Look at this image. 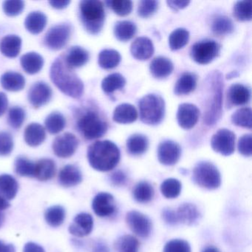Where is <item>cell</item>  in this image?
<instances>
[{"mask_svg":"<svg viewBox=\"0 0 252 252\" xmlns=\"http://www.w3.org/2000/svg\"><path fill=\"white\" fill-rule=\"evenodd\" d=\"M111 181L116 186H122L126 181V176L122 171H117L112 175Z\"/></svg>","mask_w":252,"mask_h":252,"instance_id":"9f6ffc18","label":"cell"},{"mask_svg":"<svg viewBox=\"0 0 252 252\" xmlns=\"http://www.w3.org/2000/svg\"><path fill=\"white\" fill-rule=\"evenodd\" d=\"M52 97V90L45 82H37L29 90V100L34 108H39L49 102Z\"/></svg>","mask_w":252,"mask_h":252,"instance_id":"9a60e30c","label":"cell"},{"mask_svg":"<svg viewBox=\"0 0 252 252\" xmlns=\"http://www.w3.org/2000/svg\"><path fill=\"white\" fill-rule=\"evenodd\" d=\"M79 132L88 140L101 138L107 131V124L96 112L88 110L77 122Z\"/></svg>","mask_w":252,"mask_h":252,"instance_id":"8992f818","label":"cell"},{"mask_svg":"<svg viewBox=\"0 0 252 252\" xmlns=\"http://www.w3.org/2000/svg\"><path fill=\"white\" fill-rule=\"evenodd\" d=\"M197 77L194 73H184L177 81L174 88V93L177 95L189 94L197 86Z\"/></svg>","mask_w":252,"mask_h":252,"instance_id":"f546056e","label":"cell"},{"mask_svg":"<svg viewBox=\"0 0 252 252\" xmlns=\"http://www.w3.org/2000/svg\"><path fill=\"white\" fill-rule=\"evenodd\" d=\"M158 8V2L154 0L141 1L138 5V14L142 18H148L155 14Z\"/></svg>","mask_w":252,"mask_h":252,"instance_id":"681fc988","label":"cell"},{"mask_svg":"<svg viewBox=\"0 0 252 252\" xmlns=\"http://www.w3.org/2000/svg\"><path fill=\"white\" fill-rule=\"evenodd\" d=\"M154 51L153 42L147 37L137 38L130 47L132 57L140 61H145L151 58Z\"/></svg>","mask_w":252,"mask_h":252,"instance_id":"ac0fdd59","label":"cell"},{"mask_svg":"<svg viewBox=\"0 0 252 252\" xmlns=\"http://www.w3.org/2000/svg\"><path fill=\"white\" fill-rule=\"evenodd\" d=\"M0 82L4 89L11 92L22 91L26 86L24 76L16 72H7L4 73L1 76Z\"/></svg>","mask_w":252,"mask_h":252,"instance_id":"484cf974","label":"cell"},{"mask_svg":"<svg viewBox=\"0 0 252 252\" xmlns=\"http://www.w3.org/2000/svg\"><path fill=\"white\" fill-rule=\"evenodd\" d=\"M10 207V203L4 197H0V212H3Z\"/></svg>","mask_w":252,"mask_h":252,"instance_id":"be15d7a7","label":"cell"},{"mask_svg":"<svg viewBox=\"0 0 252 252\" xmlns=\"http://www.w3.org/2000/svg\"><path fill=\"white\" fill-rule=\"evenodd\" d=\"M15 171L20 176L34 178L35 163L27 158L20 156L15 160Z\"/></svg>","mask_w":252,"mask_h":252,"instance_id":"f6af8a7d","label":"cell"},{"mask_svg":"<svg viewBox=\"0 0 252 252\" xmlns=\"http://www.w3.org/2000/svg\"><path fill=\"white\" fill-rule=\"evenodd\" d=\"M14 150V140L11 134L0 132V156H9Z\"/></svg>","mask_w":252,"mask_h":252,"instance_id":"816d5d0a","label":"cell"},{"mask_svg":"<svg viewBox=\"0 0 252 252\" xmlns=\"http://www.w3.org/2000/svg\"><path fill=\"white\" fill-rule=\"evenodd\" d=\"M209 98L204 113V123L214 126L222 115L223 80L221 73L215 71L209 76Z\"/></svg>","mask_w":252,"mask_h":252,"instance_id":"3957f363","label":"cell"},{"mask_svg":"<svg viewBox=\"0 0 252 252\" xmlns=\"http://www.w3.org/2000/svg\"><path fill=\"white\" fill-rule=\"evenodd\" d=\"M4 214L2 213V212H0V227L2 225V224L4 222Z\"/></svg>","mask_w":252,"mask_h":252,"instance_id":"03108f58","label":"cell"},{"mask_svg":"<svg viewBox=\"0 0 252 252\" xmlns=\"http://www.w3.org/2000/svg\"><path fill=\"white\" fill-rule=\"evenodd\" d=\"M149 147L148 138L141 134H134L126 141L128 153L132 156H141L144 154Z\"/></svg>","mask_w":252,"mask_h":252,"instance_id":"d6a6232c","label":"cell"},{"mask_svg":"<svg viewBox=\"0 0 252 252\" xmlns=\"http://www.w3.org/2000/svg\"><path fill=\"white\" fill-rule=\"evenodd\" d=\"M79 12L85 30L92 35L101 32L105 21L104 4L97 0H83L79 5Z\"/></svg>","mask_w":252,"mask_h":252,"instance_id":"277c9868","label":"cell"},{"mask_svg":"<svg viewBox=\"0 0 252 252\" xmlns=\"http://www.w3.org/2000/svg\"><path fill=\"white\" fill-rule=\"evenodd\" d=\"M126 222L134 234L138 237L146 238L152 231V222L144 214L137 211L128 212L126 218Z\"/></svg>","mask_w":252,"mask_h":252,"instance_id":"7c38bea8","label":"cell"},{"mask_svg":"<svg viewBox=\"0 0 252 252\" xmlns=\"http://www.w3.org/2000/svg\"><path fill=\"white\" fill-rule=\"evenodd\" d=\"M50 76L54 85L63 94L73 98H79L84 93V84L70 68L64 59H57L53 63Z\"/></svg>","mask_w":252,"mask_h":252,"instance_id":"6da1fadb","label":"cell"},{"mask_svg":"<svg viewBox=\"0 0 252 252\" xmlns=\"http://www.w3.org/2000/svg\"><path fill=\"white\" fill-rule=\"evenodd\" d=\"M24 252H45L43 248L36 243H28L24 247Z\"/></svg>","mask_w":252,"mask_h":252,"instance_id":"91938a15","label":"cell"},{"mask_svg":"<svg viewBox=\"0 0 252 252\" xmlns=\"http://www.w3.org/2000/svg\"><path fill=\"white\" fill-rule=\"evenodd\" d=\"M137 32L135 23L130 21H119L115 25L114 35L118 40L127 42L134 37Z\"/></svg>","mask_w":252,"mask_h":252,"instance_id":"836d02e7","label":"cell"},{"mask_svg":"<svg viewBox=\"0 0 252 252\" xmlns=\"http://www.w3.org/2000/svg\"><path fill=\"white\" fill-rule=\"evenodd\" d=\"M4 12L8 17H16L22 14L25 8L23 1L20 0H11L5 1L2 4Z\"/></svg>","mask_w":252,"mask_h":252,"instance_id":"f907efd6","label":"cell"},{"mask_svg":"<svg viewBox=\"0 0 252 252\" xmlns=\"http://www.w3.org/2000/svg\"><path fill=\"white\" fill-rule=\"evenodd\" d=\"M189 39V32L185 29H178L169 35V45L172 51L184 48Z\"/></svg>","mask_w":252,"mask_h":252,"instance_id":"74e56055","label":"cell"},{"mask_svg":"<svg viewBox=\"0 0 252 252\" xmlns=\"http://www.w3.org/2000/svg\"><path fill=\"white\" fill-rule=\"evenodd\" d=\"M65 210L63 206H51L45 212V220L51 226H60L65 219Z\"/></svg>","mask_w":252,"mask_h":252,"instance_id":"60d3db41","label":"cell"},{"mask_svg":"<svg viewBox=\"0 0 252 252\" xmlns=\"http://www.w3.org/2000/svg\"><path fill=\"white\" fill-rule=\"evenodd\" d=\"M105 3L121 17L129 15L132 10V2L127 0H110Z\"/></svg>","mask_w":252,"mask_h":252,"instance_id":"7dc6e473","label":"cell"},{"mask_svg":"<svg viewBox=\"0 0 252 252\" xmlns=\"http://www.w3.org/2000/svg\"><path fill=\"white\" fill-rule=\"evenodd\" d=\"M181 149L179 144L172 141H165L159 144L158 158L162 164L172 166L179 160Z\"/></svg>","mask_w":252,"mask_h":252,"instance_id":"5bb4252c","label":"cell"},{"mask_svg":"<svg viewBox=\"0 0 252 252\" xmlns=\"http://www.w3.org/2000/svg\"><path fill=\"white\" fill-rule=\"evenodd\" d=\"M181 182L175 178H169L165 180L160 186V191L162 194L166 198H176L181 194Z\"/></svg>","mask_w":252,"mask_h":252,"instance_id":"ee69618b","label":"cell"},{"mask_svg":"<svg viewBox=\"0 0 252 252\" xmlns=\"http://www.w3.org/2000/svg\"><path fill=\"white\" fill-rule=\"evenodd\" d=\"M120 158L119 147L108 140L96 141L88 148V161L94 169L100 172H108L114 169Z\"/></svg>","mask_w":252,"mask_h":252,"instance_id":"7a4b0ae2","label":"cell"},{"mask_svg":"<svg viewBox=\"0 0 252 252\" xmlns=\"http://www.w3.org/2000/svg\"><path fill=\"white\" fill-rule=\"evenodd\" d=\"M126 85V79L120 73H113L103 79L101 88L105 94H113L118 90L122 89Z\"/></svg>","mask_w":252,"mask_h":252,"instance_id":"8d00e7d4","label":"cell"},{"mask_svg":"<svg viewBox=\"0 0 252 252\" xmlns=\"http://www.w3.org/2000/svg\"><path fill=\"white\" fill-rule=\"evenodd\" d=\"M133 197L136 201L141 203H148L154 196V189L149 183H138L134 188Z\"/></svg>","mask_w":252,"mask_h":252,"instance_id":"f35d334b","label":"cell"},{"mask_svg":"<svg viewBox=\"0 0 252 252\" xmlns=\"http://www.w3.org/2000/svg\"><path fill=\"white\" fill-rule=\"evenodd\" d=\"M166 3L169 5V8H172L174 11H178V10L187 8L190 2L189 1H167Z\"/></svg>","mask_w":252,"mask_h":252,"instance_id":"6f0895ef","label":"cell"},{"mask_svg":"<svg viewBox=\"0 0 252 252\" xmlns=\"http://www.w3.org/2000/svg\"><path fill=\"white\" fill-rule=\"evenodd\" d=\"M176 213L178 222L187 225H194L200 219V212L195 205L184 203L178 207Z\"/></svg>","mask_w":252,"mask_h":252,"instance_id":"7402d4cb","label":"cell"},{"mask_svg":"<svg viewBox=\"0 0 252 252\" xmlns=\"http://www.w3.org/2000/svg\"><path fill=\"white\" fill-rule=\"evenodd\" d=\"M48 19L43 13L33 11L26 17L25 27L32 34H39L45 29Z\"/></svg>","mask_w":252,"mask_h":252,"instance_id":"4dcf8cb0","label":"cell"},{"mask_svg":"<svg viewBox=\"0 0 252 252\" xmlns=\"http://www.w3.org/2000/svg\"><path fill=\"white\" fill-rule=\"evenodd\" d=\"M92 208L95 215L100 218L110 216L116 211L114 197L109 193H99L94 197Z\"/></svg>","mask_w":252,"mask_h":252,"instance_id":"2e32d148","label":"cell"},{"mask_svg":"<svg viewBox=\"0 0 252 252\" xmlns=\"http://www.w3.org/2000/svg\"><path fill=\"white\" fill-rule=\"evenodd\" d=\"M45 127L47 130L51 134H57L62 132L65 127L66 120L62 113H51L45 119Z\"/></svg>","mask_w":252,"mask_h":252,"instance_id":"ab89813d","label":"cell"},{"mask_svg":"<svg viewBox=\"0 0 252 252\" xmlns=\"http://www.w3.org/2000/svg\"><path fill=\"white\" fill-rule=\"evenodd\" d=\"M163 252H191L189 244L185 240H172L165 246Z\"/></svg>","mask_w":252,"mask_h":252,"instance_id":"f5cc1de1","label":"cell"},{"mask_svg":"<svg viewBox=\"0 0 252 252\" xmlns=\"http://www.w3.org/2000/svg\"><path fill=\"white\" fill-rule=\"evenodd\" d=\"M192 179L199 187L206 189H216L220 186L221 176L218 168L210 162L197 163L193 170Z\"/></svg>","mask_w":252,"mask_h":252,"instance_id":"52a82bcc","label":"cell"},{"mask_svg":"<svg viewBox=\"0 0 252 252\" xmlns=\"http://www.w3.org/2000/svg\"><path fill=\"white\" fill-rule=\"evenodd\" d=\"M220 45L214 40L206 39L192 45L190 51L191 59L197 64H207L219 56Z\"/></svg>","mask_w":252,"mask_h":252,"instance_id":"ba28073f","label":"cell"},{"mask_svg":"<svg viewBox=\"0 0 252 252\" xmlns=\"http://www.w3.org/2000/svg\"><path fill=\"white\" fill-rule=\"evenodd\" d=\"M94 228V219L89 214L81 213L76 215L69 227V231L73 236L83 237L91 234Z\"/></svg>","mask_w":252,"mask_h":252,"instance_id":"e0dca14e","label":"cell"},{"mask_svg":"<svg viewBox=\"0 0 252 252\" xmlns=\"http://www.w3.org/2000/svg\"><path fill=\"white\" fill-rule=\"evenodd\" d=\"M121 59L120 54L116 50H103L98 55V64L104 70H110L119 65Z\"/></svg>","mask_w":252,"mask_h":252,"instance_id":"d590c367","label":"cell"},{"mask_svg":"<svg viewBox=\"0 0 252 252\" xmlns=\"http://www.w3.org/2000/svg\"><path fill=\"white\" fill-rule=\"evenodd\" d=\"M46 138L45 129L37 123H32L26 127L24 139L30 147H35L42 144Z\"/></svg>","mask_w":252,"mask_h":252,"instance_id":"cb8c5ba5","label":"cell"},{"mask_svg":"<svg viewBox=\"0 0 252 252\" xmlns=\"http://www.w3.org/2000/svg\"><path fill=\"white\" fill-rule=\"evenodd\" d=\"M90 59L89 53L85 48L79 46L72 47L64 59L66 64L70 68H79L88 63Z\"/></svg>","mask_w":252,"mask_h":252,"instance_id":"603a6c76","label":"cell"},{"mask_svg":"<svg viewBox=\"0 0 252 252\" xmlns=\"http://www.w3.org/2000/svg\"><path fill=\"white\" fill-rule=\"evenodd\" d=\"M71 27L67 24H61L51 28L45 37V45L49 49L59 51L66 46L70 40Z\"/></svg>","mask_w":252,"mask_h":252,"instance_id":"9c48e42d","label":"cell"},{"mask_svg":"<svg viewBox=\"0 0 252 252\" xmlns=\"http://www.w3.org/2000/svg\"><path fill=\"white\" fill-rule=\"evenodd\" d=\"M59 181L63 187H74L82 182V172L74 165H66L60 171Z\"/></svg>","mask_w":252,"mask_h":252,"instance_id":"ffe728a7","label":"cell"},{"mask_svg":"<svg viewBox=\"0 0 252 252\" xmlns=\"http://www.w3.org/2000/svg\"><path fill=\"white\" fill-rule=\"evenodd\" d=\"M163 219L166 223L174 225L178 222L177 219L176 213L171 209H165L163 212Z\"/></svg>","mask_w":252,"mask_h":252,"instance_id":"11a10c76","label":"cell"},{"mask_svg":"<svg viewBox=\"0 0 252 252\" xmlns=\"http://www.w3.org/2000/svg\"><path fill=\"white\" fill-rule=\"evenodd\" d=\"M212 30L218 36L231 34L234 31V23L229 17L218 15L212 21Z\"/></svg>","mask_w":252,"mask_h":252,"instance_id":"e575fe53","label":"cell"},{"mask_svg":"<svg viewBox=\"0 0 252 252\" xmlns=\"http://www.w3.org/2000/svg\"><path fill=\"white\" fill-rule=\"evenodd\" d=\"M57 172L55 162L51 159H41L35 163L34 178L39 181H46L52 179Z\"/></svg>","mask_w":252,"mask_h":252,"instance_id":"83f0119b","label":"cell"},{"mask_svg":"<svg viewBox=\"0 0 252 252\" xmlns=\"http://www.w3.org/2000/svg\"><path fill=\"white\" fill-rule=\"evenodd\" d=\"M20 63L26 73L36 74L43 67L44 60L43 57L37 53L30 52L22 57Z\"/></svg>","mask_w":252,"mask_h":252,"instance_id":"f1b7e54d","label":"cell"},{"mask_svg":"<svg viewBox=\"0 0 252 252\" xmlns=\"http://www.w3.org/2000/svg\"><path fill=\"white\" fill-rule=\"evenodd\" d=\"M26 120V111L20 107H14L8 113V124L14 129H19L23 126Z\"/></svg>","mask_w":252,"mask_h":252,"instance_id":"c3c4849f","label":"cell"},{"mask_svg":"<svg viewBox=\"0 0 252 252\" xmlns=\"http://www.w3.org/2000/svg\"><path fill=\"white\" fill-rule=\"evenodd\" d=\"M0 252H16V249L14 245L6 244L0 240Z\"/></svg>","mask_w":252,"mask_h":252,"instance_id":"6125c7cd","label":"cell"},{"mask_svg":"<svg viewBox=\"0 0 252 252\" xmlns=\"http://www.w3.org/2000/svg\"><path fill=\"white\" fill-rule=\"evenodd\" d=\"M252 109L249 107L239 109L231 116V122L236 126L252 129Z\"/></svg>","mask_w":252,"mask_h":252,"instance_id":"b9f144b4","label":"cell"},{"mask_svg":"<svg viewBox=\"0 0 252 252\" xmlns=\"http://www.w3.org/2000/svg\"><path fill=\"white\" fill-rule=\"evenodd\" d=\"M19 185L14 177L10 175H0V197L6 200L14 199L18 191Z\"/></svg>","mask_w":252,"mask_h":252,"instance_id":"1f68e13d","label":"cell"},{"mask_svg":"<svg viewBox=\"0 0 252 252\" xmlns=\"http://www.w3.org/2000/svg\"><path fill=\"white\" fill-rule=\"evenodd\" d=\"M115 248L117 252H138L139 242L133 236H122L116 240Z\"/></svg>","mask_w":252,"mask_h":252,"instance_id":"7bdbcfd3","label":"cell"},{"mask_svg":"<svg viewBox=\"0 0 252 252\" xmlns=\"http://www.w3.org/2000/svg\"><path fill=\"white\" fill-rule=\"evenodd\" d=\"M238 151L246 157H250L252 154V135L246 134L239 139Z\"/></svg>","mask_w":252,"mask_h":252,"instance_id":"db71d44e","label":"cell"},{"mask_svg":"<svg viewBox=\"0 0 252 252\" xmlns=\"http://www.w3.org/2000/svg\"><path fill=\"white\" fill-rule=\"evenodd\" d=\"M220 252L219 249H217L216 247H214V246H208L206 249H203V252Z\"/></svg>","mask_w":252,"mask_h":252,"instance_id":"e7e4bbea","label":"cell"},{"mask_svg":"<svg viewBox=\"0 0 252 252\" xmlns=\"http://www.w3.org/2000/svg\"><path fill=\"white\" fill-rule=\"evenodd\" d=\"M235 134L228 129H220L212 136V150L224 156H229L235 150Z\"/></svg>","mask_w":252,"mask_h":252,"instance_id":"30bf717a","label":"cell"},{"mask_svg":"<svg viewBox=\"0 0 252 252\" xmlns=\"http://www.w3.org/2000/svg\"><path fill=\"white\" fill-rule=\"evenodd\" d=\"M200 110L197 106L189 103L180 104L177 113L178 125L184 129H190L198 122Z\"/></svg>","mask_w":252,"mask_h":252,"instance_id":"4fadbf2b","label":"cell"},{"mask_svg":"<svg viewBox=\"0 0 252 252\" xmlns=\"http://www.w3.org/2000/svg\"><path fill=\"white\" fill-rule=\"evenodd\" d=\"M234 17L240 22L250 21L252 20V3L249 1H239L234 7Z\"/></svg>","mask_w":252,"mask_h":252,"instance_id":"bcb514c9","label":"cell"},{"mask_svg":"<svg viewBox=\"0 0 252 252\" xmlns=\"http://www.w3.org/2000/svg\"><path fill=\"white\" fill-rule=\"evenodd\" d=\"M22 39L16 35L5 36L0 44V51L5 57L16 58L21 51Z\"/></svg>","mask_w":252,"mask_h":252,"instance_id":"4316f807","label":"cell"},{"mask_svg":"<svg viewBox=\"0 0 252 252\" xmlns=\"http://www.w3.org/2000/svg\"><path fill=\"white\" fill-rule=\"evenodd\" d=\"M150 70V73L156 79H165L173 72V63L166 57H156L152 61Z\"/></svg>","mask_w":252,"mask_h":252,"instance_id":"44dd1931","label":"cell"},{"mask_svg":"<svg viewBox=\"0 0 252 252\" xmlns=\"http://www.w3.org/2000/svg\"><path fill=\"white\" fill-rule=\"evenodd\" d=\"M8 97L4 93H0V117L3 116L8 109Z\"/></svg>","mask_w":252,"mask_h":252,"instance_id":"680465c9","label":"cell"},{"mask_svg":"<svg viewBox=\"0 0 252 252\" xmlns=\"http://www.w3.org/2000/svg\"><path fill=\"white\" fill-rule=\"evenodd\" d=\"M113 121L119 124L133 123L138 119V112L132 104H122L115 109Z\"/></svg>","mask_w":252,"mask_h":252,"instance_id":"d4e9b609","label":"cell"},{"mask_svg":"<svg viewBox=\"0 0 252 252\" xmlns=\"http://www.w3.org/2000/svg\"><path fill=\"white\" fill-rule=\"evenodd\" d=\"M79 140L76 135L67 132L57 137L53 143V150L56 156L62 158L71 157L77 150Z\"/></svg>","mask_w":252,"mask_h":252,"instance_id":"8fae6325","label":"cell"},{"mask_svg":"<svg viewBox=\"0 0 252 252\" xmlns=\"http://www.w3.org/2000/svg\"><path fill=\"white\" fill-rule=\"evenodd\" d=\"M250 98V89L240 84L231 85L227 93V101L229 106L245 105L249 102Z\"/></svg>","mask_w":252,"mask_h":252,"instance_id":"d6986e66","label":"cell"},{"mask_svg":"<svg viewBox=\"0 0 252 252\" xmlns=\"http://www.w3.org/2000/svg\"><path fill=\"white\" fill-rule=\"evenodd\" d=\"M140 119L148 125L161 123L165 116V101L156 94H149L143 97L138 103Z\"/></svg>","mask_w":252,"mask_h":252,"instance_id":"5b68a950","label":"cell"},{"mask_svg":"<svg viewBox=\"0 0 252 252\" xmlns=\"http://www.w3.org/2000/svg\"><path fill=\"white\" fill-rule=\"evenodd\" d=\"M70 3V1H50L49 4L53 8L57 9H63L67 8V5Z\"/></svg>","mask_w":252,"mask_h":252,"instance_id":"94428289","label":"cell"}]
</instances>
